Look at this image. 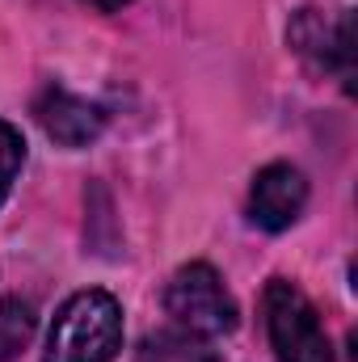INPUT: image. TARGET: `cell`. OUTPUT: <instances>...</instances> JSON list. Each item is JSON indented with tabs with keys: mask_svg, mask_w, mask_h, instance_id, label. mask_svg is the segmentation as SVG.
Listing matches in <instances>:
<instances>
[{
	"mask_svg": "<svg viewBox=\"0 0 358 362\" xmlns=\"http://www.w3.org/2000/svg\"><path fill=\"white\" fill-rule=\"evenodd\" d=\"M122 350V308L110 291H76L51 320L47 362H110Z\"/></svg>",
	"mask_w": 358,
	"mask_h": 362,
	"instance_id": "6da1fadb",
	"label": "cell"
},
{
	"mask_svg": "<svg viewBox=\"0 0 358 362\" xmlns=\"http://www.w3.org/2000/svg\"><path fill=\"white\" fill-rule=\"evenodd\" d=\"M262 312H266V333L278 362H333V341L312 299L295 282L270 278L262 291Z\"/></svg>",
	"mask_w": 358,
	"mask_h": 362,
	"instance_id": "7a4b0ae2",
	"label": "cell"
},
{
	"mask_svg": "<svg viewBox=\"0 0 358 362\" xmlns=\"http://www.w3.org/2000/svg\"><path fill=\"white\" fill-rule=\"evenodd\" d=\"M165 312L173 316V325L190 329V333H202V337H219V333L236 329V299L228 295L224 278L207 262H190L169 278Z\"/></svg>",
	"mask_w": 358,
	"mask_h": 362,
	"instance_id": "3957f363",
	"label": "cell"
},
{
	"mask_svg": "<svg viewBox=\"0 0 358 362\" xmlns=\"http://www.w3.org/2000/svg\"><path fill=\"white\" fill-rule=\"evenodd\" d=\"M287 42L316 72H342V76L354 72V42H350V17L346 13L329 17L321 8H299L291 30H287Z\"/></svg>",
	"mask_w": 358,
	"mask_h": 362,
	"instance_id": "277c9868",
	"label": "cell"
},
{
	"mask_svg": "<svg viewBox=\"0 0 358 362\" xmlns=\"http://www.w3.org/2000/svg\"><path fill=\"white\" fill-rule=\"evenodd\" d=\"M308 206V181L295 165L287 160H274L266 165L258 177H253V189H249V219L266 232H287Z\"/></svg>",
	"mask_w": 358,
	"mask_h": 362,
	"instance_id": "5b68a950",
	"label": "cell"
},
{
	"mask_svg": "<svg viewBox=\"0 0 358 362\" xmlns=\"http://www.w3.org/2000/svg\"><path fill=\"white\" fill-rule=\"evenodd\" d=\"M34 114H38V127L47 131V139H55L59 148H85L105 131V110L68 89H47L38 97Z\"/></svg>",
	"mask_w": 358,
	"mask_h": 362,
	"instance_id": "8992f818",
	"label": "cell"
},
{
	"mask_svg": "<svg viewBox=\"0 0 358 362\" xmlns=\"http://www.w3.org/2000/svg\"><path fill=\"white\" fill-rule=\"evenodd\" d=\"M135 362H219V350L211 346V337L169 325V329H156L139 341Z\"/></svg>",
	"mask_w": 358,
	"mask_h": 362,
	"instance_id": "52a82bcc",
	"label": "cell"
},
{
	"mask_svg": "<svg viewBox=\"0 0 358 362\" xmlns=\"http://www.w3.org/2000/svg\"><path fill=\"white\" fill-rule=\"evenodd\" d=\"M34 329H38V316H34L30 299H21V295L0 299V362L21 358L34 341Z\"/></svg>",
	"mask_w": 358,
	"mask_h": 362,
	"instance_id": "ba28073f",
	"label": "cell"
},
{
	"mask_svg": "<svg viewBox=\"0 0 358 362\" xmlns=\"http://www.w3.org/2000/svg\"><path fill=\"white\" fill-rule=\"evenodd\" d=\"M21 165H25V139H21V131L13 122L0 118V206H4L13 181L21 173Z\"/></svg>",
	"mask_w": 358,
	"mask_h": 362,
	"instance_id": "9c48e42d",
	"label": "cell"
},
{
	"mask_svg": "<svg viewBox=\"0 0 358 362\" xmlns=\"http://www.w3.org/2000/svg\"><path fill=\"white\" fill-rule=\"evenodd\" d=\"M93 8H101V13H114V8H122V4H131V0H85Z\"/></svg>",
	"mask_w": 358,
	"mask_h": 362,
	"instance_id": "30bf717a",
	"label": "cell"
}]
</instances>
